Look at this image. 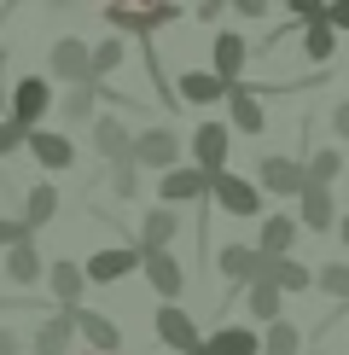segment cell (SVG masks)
<instances>
[{
  "label": "cell",
  "instance_id": "obj_1",
  "mask_svg": "<svg viewBox=\"0 0 349 355\" xmlns=\"http://www.w3.org/2000/svg\"><path fill=\"white\" fill-rule=\"evenodd\" d=\"M181 18V6L174 0H105V24L116 29V35H152V29H163Z\"/></svg>",
  "mask_w": 349,
  "mask_h": 355
},
{
  "label": "cell",
  "instance_id": "obj_2",
  "mask_svg": "<svg viewBox=\"0 0 349 355\" xmlns=\"http://www.w3.org/2000/svg\"><path fill=\"white\" fill-rule=\"evenodd\" d=\"M53 111V76H18L6 94V123H18L24 135L41 128V116Z\"/></svg>",
  "mask_w": 349,
  "mask_h": 355
},
{
  "label": "cell",
  "instance_id": "obj_3",
  "mask_svg": "<svg viewBox=\"0 0 349 355\" xmlns=\"http://www.w3.org/2000/svg\"><path fill=\"white\" fill-rule=\"evenodd\" d=\"M47 64H53V82H64V87L99 82L93 76V41H82V35H58L53 53H47Z\"/></svg>",
  "mask_w": 349,
  "mask_h": 355
},
{
  "label": "cell",
  "instance_id": "obj_4",
  "mask_svg": "<svg viewBox=\"0 0 349 355\" xmlns=\"http://www.w3.org/2000/svg\"><path fill=\"white\" fill-rule=\"evenodd\" d=\"M256 187H262V198H297L303 187H309V175H303V157H291V152H262L256 157Z\"/></svg>",
  "mask_w": 349,
  "mask_h": 355
},
{
  "label": "cell",
  "instance_id": "obj_5",
  "mask_svg": "<svg viewBox=\"0 0 349 355\" xmlns=\"http://www.w3.org/2000/svg\"><path fill=\"white\" fill-rule=\"evenodd\" d=\"M152 332L163 338V349H169V355H204V338H198V320L186 315L181 303H163V309H157V315H152Z\"/></svg>",
  "mask_w": 349,
  "mask_h": 355
},
{
  "label": "cell",
  "instance_id": "obj_6",
  "mask_svg": "<svg viewBox=\"0 0 349 355\" xmlns=\"http://www.w3.org/2000/svg\"><path fill=\"white\" fill-rule=\"evenodd\" d=\"M210 198L222 204L227 216H239V221H251V216H262V187H256V181H244V175H233V169H222V175H210Z\"/></svg>",
  "mask_w": 349,
  "mask_h": 355
},
{
  "label": "cell",
  "instance_id": "obj_7",
  "mask_svg": "<svg viewBox=\"0 0 349 355\" xmlns=\"http://www.w3.org/2000/svg\"><path fill=\"white\" fill-rule=\"evenodd\" d=\"M82 274H87V286H116V279L140 274V245H105V250H93V257L82 262Z\"/></svg>",
  "mask_w": 349,
  "mask_h": 355
},
{
  "label": "cell",
  "instance_id": "obj_8",
  "mask_svg": "<svg viewBox=\"0 0 349 355\" xmlns=\"http://www.w3.org/2000/svg\"><path fill=\"white\" fill-rule=\"evenodd\" d=\"M134 164L140 169H174L181 164V135H174L169 123H157V128H145V135H134Z\"/></svg>",
  "mask_w": 349,
  "mask_h": 355
},
{
  "label": "cell",
  "instance_id": "obj_9",
  "mask_svg": "<svg viewBox=\"0 0 349 355\" xmlns=\"http://www.w3.org/2000/svg\"><path fill=\"white\" fill-rule=\"evenodd\" d=\"M210 198V175L198 164H174L163 169V181H157V204H204Z\"/></svg>",
  "mask_w": 349,
  "mask_h": 355
},
{
  "label": "cell",
  "instance_id": "obj_10",
  "mask_svg": "<svg viewBox=\"0 0 349 355\" xmlns=\"http://www.w3.org/2000/svg\"><path fill=\"white\" fill-rule=\"evenodd\" d=\"M227 152H233V128L227 123H215V116H210V123L193 128V164L204 175H222L227 169Z\"/></svg>",
  "mask_w": 349,
  "mask_h": 355
},
{
  "label": "cell",
  "instance_id": "obj_11",
  "mask_svg": "<svg viewBox=\"0 0 349 355\" xmlns=\"http://www.w3.org/2000/svg\"><path fill=\"white\" fill-rule=\"evenodd\" d=\"M140 274H145V286H152L163 303H174L186 291V268L174 262V250H140Z\"/></svg>",
  "mask_w": 349,
  "mask_h": 355
},
{
  "label": "cell",
  "instance_id": "obj_12",
  "mask_svg": "<svg viewBox=\"0 0 349 355\" xmlns=\"http://www.w3.org/2000/svg\"><path fill=\"white\" fill-rule=\"evenodd\" d=\"M227 128L233 135H262V128H268V111H262L256 87H244V82L227 87Z\"/></svg>",
  "mask_w": 349,
  "mask_h": 355
},
{
  "label": "cell",
  "instance_id": "obj_13",
  "mask_svg": "<svg viewBox=\"0 0 349 355\" xmlns=\"http://www.w3.org/2000/svg\"><path fill=\"white\" fill-rule=\"evenodd\" d=\"M297 227L303 233H332L338 227V198H332V187H303L297 192Z\"/></svg>",
  "mask_w": 349,
  "mask_h": 355
},
{
  "label": "cell",
  "instance_id": "obj_14",
  "mask_svg": "<svg viewBox=\"0 0 349 355\" xmlns=\"http://www.w3.org/2000/svg\"><path fill=\"white\" fill-rule=\"evenodd\" d=\"M262 262H268V257H262L256 245H222V250H215V268H222V279L233 291H244L251 279H262Z\"/></svg>",
  "mask_w": 349,
  "mask_h": 355
},
{
  "label": "cell",
  "instance_id": "obj_15",
  "mask_svg": "<svg viewBox=\"0 0 349 355\" xmlns=\"http://www.w3.org/2000/svg\"><path fill=\"white\" fill-rule=\"evenodd\" d=\"M70 344H76V309H53L35 327V338H29L35 355H70Z\"/></svg>",
  "mask_w": 349,
  "mask_h": 355
},
{
  "label": "cell",
  "instance_id": "obj_16",
  "mask_svg": "<svg viewBox=\"0 0 349 355\" xmlns=\"http://www.w3.org/2000/svg\"><path fill=\"white\" fill-rule=\"evenodd\" d=\"M244 58H251L244 35H239V29H222V35H215V47H210V70L233 87V82H244Z\"/></svg>",
  "mask_w": 349,
  "mask_h": 355
},
{
  "label": "cell",
  "instance_id": "obj_17",
  "mask_svg": "<svg viewBox=\"0 0 349 355\" xmlns=\"http://www.w3.org/2000/svg\"><path fill=\"white\" fill-rule=\"evenodd\" d=\"M76 338H87L93 355H116L123 349V327H116L111 315H99V309H76Z\"/></svg>",
  "mask_w": 349,
  "mask_h": 355
},
{
  "label": "cell",
  "instance_id": "obj_18",
  "mask_svg": "<svg viewBox=\"0 0 349 355\" xmlns=\"http://www.w3.org/2000/svg\"><path fill=\"white\" fill-rule=\"evenodd\" d=\"M24 152L35 157L41 169H70V164H76V146H70L64 135H53V128H29V140H24Z\"/></svg>",
  "mask_w": 349,
  "mask_h": 355
},
{
  "label": "cell",
  "instance_id": "obj_19",
  "mask_svg": "<svg viewBox=\"0 0 349 355\" xmlns=\"http://www.w3.org/2000/svg\"><path fill=\"white\" fill-rule=\"evenodd\" d=\"M174 99L181 105H215V99H227V82L215 70H181L174 76Z\"/></svg>",
  "mask_w": 349,
  "mask_h": 355
},
{
  "label": "cell",
  "instance_id": "obj_20",
  "mask_svg": "<svg viewBox=\"0 0 349 355\" xmlns=\"http://www.w3.org/2000/svg\"><path fill=\"white\" fill-rule=\"evenodd\" d=\"M297 216L291 210H274V216H262V233H256V250L262 257H291V245H297Z\"/></svg>",
  "mask_w": 349,
  "mask_h": 355
},
{
  "label": "cell",
  "instance_id": "obj_21",
  "mask_svg": "<svg viewBox=\"0 0 349 355\" xmlns=\"http://www.w3.org/2000/svg\"><path fill=\"white\" fill-rule=\"evenodd\" d=\"M174 233H181V216H174V204H152V210L140 216V250H169Z\"/></svg>",
  "mask_w": 349,
  "mask_h": 355
},
{
  "label": "cell",
  "instance_id": "obj_22",
  "mask_svg": "<svg viewBox=\"0 0 349 355\" xmlns=\"http://www.w3.org/2000/svg\"><path fill=\"white\" fill-rule=\"evenodd\" d=\"M93 152L105 157V164H123V157H134V135L123 128V116H93Z\"/></svg>",
  "mask_w": 349,
  "mask_h": 355
},
{
  "label": "cell",
  "instance_id": "obj_23",
  "mask_svg": "<svg viewBox=\"0 0 349 355\" xmlns=\"http://www.w3.org/2000/svg\"><path fill=\"white\" fill-rule=\"evenodd\" d=\"M262 279H274L285 297L314 291V268H309V262H297V257H268V262H262Z\"/></svg>",
  "mask_w": 349,
  "mask_h": 355
},
{
  "label": "cell",
  "instance_id": "obj_24",
  "mask_svg": "<svg viewBox=\"0 0 349 355\" xmlns=\"http://www.w3.org/2000/svg\"><path fill=\"white\" fill-rule=\"evenodd\" d=\"M6 279H12V286H35V279H47V262H41V245L35 239L6 245Z\"/></svg>",
  "mask_w": 349,
  "mask_h": 355
},
{
  "label": "cell",
  "instance_id": "obj_25",
  "mask_svg": "<svg viewBox=\"0 0 349 355\" xmlns=\"http://www.w3.org/2000/svg\"><path fill=\"white\" fill-rule=\"evenodd\" d=\"M204 355H262V332L256 327H215L204 338Z\"/></svg>",
  "mask_w": 349,
  "mask_h": 355
},
{
  "label": "cell",
  "instance_id": "obj_26",
  "mask_svg": "<svg viewBox=\"0 0 349 355\" xmlns=\"http://www.w3.org/2000/svg\"><path fill=\"white\" fill-rule=\"evenodd\" d=\"M47 286H53L58 309H82V291H87V274H82V262H64V257H58L53 268H47Z\"/></svg>",
  "mask_w": 349,
  "mask_h": 355
},
{
  "label": "cell",
  "instance_id": "obj_27",
  "mask_svg": "<svg viewBox=\"0 0 349 355\" xmlns=\"http://www.w3.org/2000/svg\"><path fill=\"white\" fill-rule=\"evenodd\" d=\"M244 309H251V320L274 327V320L285 315V291L274 286V279H251V286H244Z\"/></svg>",
  "mask_w": 349,
  "mask_h": 355
},
{
  "label": "cell",
  "instance_id": "obj_28",
  "mask_svg": "<svg viewBox=\"0 0 349 355\" xmlns=\"http://www.w3.org/2000/svg\"><path fill=\"white\" fill-rule=\"evenodd\" d=\"M303 175H309V187H338L343 152H338V146H314V152H303Z\"/></svg>",
  "mask_w": 349,
  "mask_h": 355
},
{
  "label": "cell",
  "instance_id": "obj_29",
  "mask_svg": "<svg viewBox=\"0 0 349 355\" xmlns=\"http://www.w3.org/2000/svg\"><path fill=\"white\" fill-rule=\"evenodd\" d=\"M297 35H303V58H309V64H332V58H338V29H332L326 18H320V24H303Z\"/></svg>",
  "mask_w": 349,
  "mask_h": 355
},
{
  "label": "cell",
  "instance_id": "obj_30",
  "mask_svg": "<svg viewBox=\"0 0 349 355\" xmlns=\"http://www.w3.org/2000/svg\"><path fill=\"white\" fill-rule=\"evenodd\" d=\"M53 216H58V187H47V181L29 187V192H24V216H18V221H24L29 233H35V227H47Z\"/></svg>",
  "mask_w": 349,
  "mask_h": 355
},
{
  "label": "cell",
  "instance_id": "obj_31",
  "mask_svg": "<svg viewBox=\"0 0 349 355\" xmlns=\"http://www.w3.org/2000/svg\"><path fill=\"white\" fill-rule=\"evenodd\" d=\"M314 291H320V297H332L338 309H349V262H326V268H314Z\"/></svg>",
  "mask_w": 349,
  "mask_h": 355
},
{
  "label": "cell",
  "instance_id": "obj_32",
  "mask_svg": "<svg viewBox=\"0 0 349 355\" xmlns=\"http://www.w3.org/2000/svg\"><path fill=\"white\" fill-rule=\"evenodd\" d=\"M262 355H303V332L280 315L274 327H262Z\"/></svg>",
  "mask_w": 349,
  "mask_h": 355
},
{
  "label": "cell",
  "instance_id": "obj_33",
  "mask_svg": "<svg viewBox=\"0 0 349 355\" xmlns=\"http://www.w3.org/2000/svg\"><path fill=\"white\" fill-rule=\"evenodd\" d=\"M123 53H128V41L116 35V29H111L105 41H93V76H99V82H111L116 70H123Z\"/></svg>",
  "mask_w": 349,
  "mask_h": 355
},
{
  "label": "cell",
  "instance_id": "obj_34",
  "mask_svg": "<svg viewBox=\"0 0 349 355\" xmlns=\"http://www.w3.org/2000/svg\"><path fill=\"white\" fill-rule=\"evenodd\" d=\"M105 187L116 192V198H134V192H140V164H134V157H123V164H105Z\"/></svg>",
  "mask_w": 349,
  "mask_h": 355
},
{
  "label": "cell",
  "instance_id": "obj_35",
  "mask_svg": "<svg viewBox=\"0 0 349 355\" xmlns=\"http://www.w3.org/2000/svg\"><path fill=\"white\" fill-rule=\"evenodd\" d=\"M285 12H291V24H320L326 18V0H285Z\"/></svg>",
  "mask_w": 349,
  "mask_h": 355
},
{
  "label": "cell",
  "instance_id": "obj_36",
  "mask_svg": "<svg viewBox=\"0 0 349 355\" xmlns=\"http://www.w3.org/2000/svg\"><path fill=\"white\" fill-rule=\"evenodd\" d=\"M24 140H29L24 128H18V123H6V116H0V157H12V152H24Z\"/></svg>",
  "mask_w": 349,
  "mask_h": 355
},
{
  "label": "cell",
  "instance_id": "obj_37",
  "mask_svg": "<svg viewBox=\"0 0 349 355\" xmlns=\"http://www.w3.org/2000/svg\"><path fill=\"white\" fill-rule=\"evenodd\" d=\"M18 239H35V233H29L18 216H0V250H6V245H18Z\"/></svg>",
  "mask_w": 349,
  "mask_h": 355
},
{
  "label": "cell",
  "instance_id": "obj_38",
  "mask_svg": "<svg viewBox=\"0 0 349 355\" xmlns=\"http://www.w3.org/2000/svg\"><path fill=\"white\" fill-rule=\"evenodd\" d=\"M227 6H233V18H244V24L268 18V0H227Z\"/></svg>",
  "mask_w": 349,
  "mask_h": 355
},
{
  "label": "cell",
  "instance_id": "obj_39",
  "mask_svg": "<svg viewBox=\"0 0 349 355\" xmlns=\"http://www.w3.org/2000/svg\"><path fill=\"white\" fill-rule=\"evenodd\" d=\"M326 24L338 29V35H349V0H326Z\"/></svg>",
  "mask_w": 349,
  "mask_h": 355
},
{
  "label": "cell",
  "instance_id": "obj_40",
  "mask_svg": "<svg viewBox=\"0 0 349 355\" xmlns=\"http://www.w3.org/2000/svg\"><path fill=\"white\" fill-rule=\"evenodd\" d=\"M332 135L349 140V99H338V105H332Z\"/></svg>",
  "mask_w": 349,
  "mask_h": 355
},
{
  "label": "cell",
  "instance_id": "obj_41",
  "mask_svg": "<svg viewBox=\"0 0 349 355\" xmlns=\"http://www.w3.org/2000/svg\"><path fill=\"white\" fill-rule=\"evenodd\" d=\"M222 6H227V0H198V24H215V18H222Z\"/></svg>",
  "mask_w": 349,
  "mask_h": 355
},
{
  "label": "cell",
  "instance_id": "obj_42",
  "mask_svg": "<svg viewBox=\"0 0 349 355\" xmlns=\"http://www.w3.org/2000/svg\"><path fill=\"white\" fill-rule=\"evenodd\" d=\"M0 355H24V344H18V332H12V327H0Z\"/></svg>",
  "mask_w": 349,
  "mask_h": 355
},
{
  "label": "cell",
  "instance_id": "obj_43",
  "mask_svg": "<svg viewBox=\"0 0 349 355\" xmlns=\"http://www.w3.org/2000/svg\"><path fill=\"white\" fill-rule=\"evenodd\" d=\"M332 233H338V239H343V245H349V210H343V216H338V227H332Z\"/></svg>",
  "mask_w": 349,
  "mask_h": 355
},
{
  "label": "cell",
  "instance_id": "obj_44",
  "mask_svg": "<svg viewBox=\"0 0 349 355\" xmlns=\"http://www.w3.org/2000/svg\"><path fill=\"white\" fill-rule=\"evenodd\" d=\"M47 6H53V12H64V6H76V0H47Z\"/></svg>",
  "mask_w": 349,
  "mask_h": 355
},
{
  "label": "cell",
  "instance_id": "obj_45",
  "mask_svg": "<svg viewBox=\"0 0 349 355\" xmlns=\"http://www.w3.org/2000/svg\"><path fill=\"white\" fill-rule=\"evenodd\" d=\"M163 355H169V349H163Z\"/></svg>",
  "mask_w": 349,
  "mask_h": 355
}]
</instances>
